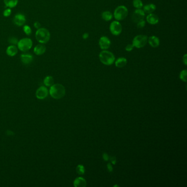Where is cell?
Listing matches in <instances>:
<instances>
[{
  "mask_svg": "<svg viewBox=\"0 0 187 187\" xmlns=\"http://www.w3.org/2000/svg\"><path fill=\"white\" fill-rule=\"evenodd\" d=\"M49 94L54 99H59L65 96V89L61 84H53L50 88Z\"/></svg>",
  "mask_w": 187,
  "mask_h": 187,
  "instance_id": "6da1fadb",
  "label": "cell"
},
{
  "mask_svg": "<svg viewBox=\"0 0 187 187\" xmlns=\"http://www.w3.org/2000/svg\"><path fill=\"white\" fill-rule=\"evenodd\" d=\"M99 58L101 63L106 65H111L115 62V56L107 49L102 50L99 54Z\"/></svg>",
  "mask_w": 187,
  "mask_h": 187,
  "instance_id": "7a4b0ae2",
  "label": "cell"
},
{
  "mask_svg": "<svg viewBox=\"0 0 187 187\" xmlns=\"http://www.w3.org/2000/svg\"><path fill=\"white\" fill-rule=\"evenodd\" d=\"M51 35L48 30L44 28H40L38 29L35 34V38L38 42L40 43H46L50 39Z\"/></svg>",
  "mask_w": 187,
  "mask_h": 187,
  "instance_id": "3957f363",
  "label": "cell"
},
{
  "mask_svg": "<svg viewBox=\"0 0 187 187\" xmlns=\"http://www.w3.org/2000/svg\"><path fill=\"white\" fill-rule=\"evenodd\" d=\"M129 14L127 8L123 5L117 7L114 12V17L116 20L121 21L123 20L127 17Z\"/></svg>",
  "mask_w": 187,
  "mask_h": 187,
  "instance_id": "277c9868",
  "label": "cell"
},
{
  "mask_svg": "<svg viewBox=\"0 0 187 187\" xmlns=\"http://www.w3.org/2000/svg\"><path fill=\"white\" fill-rule=\"evenodd\" d=\"M148 42V37L144 35H138L134 37L132 41L134 47L141 48L144 47Z\"/></svg>",
  "mask_w": 187,
  "mask_h": 187,
  "instance_id": "5b68a950",
  "label": "cell"
},
{
  "mask_svg": "<svg viewBox=\"0 0 187 187\" xmlns=\"http://www.w3.org/2000/svg\"><path fill=\"white\" fill-rule=\"evenodd\" d=\"M17 45L20 51L25 52L32 47L33 41L30 38H23L19 40Z\"/></svg>",
  "mask_w": 187,
  "mask_h": 187,
  "instance_id": "8992f818",
  "label": "cell"
},
{
  "mask_svg": "<svg viewBox=\"0 0 187 187\" xmlns=\"http://www.w3.org/2000/svg\"><path fill=\"white\" fill-rule=\"evenodd\" d=\"M109 30L111 34L114 36H119L122 33V28L119 21L114 20L113 21L109 26Z\"/></svg>",
  "mask_w": 187,
  "mask_h": 187,
  "instance_id": "52a82bcc",
  "label": "cell"
},
{
  "mask_svg": "<svg viewBox=\"0 0 187 187\" xmlns=\"http://www.w3.org/2000/svg\"><path fill=\"white\" fill-rule=\"evenodd\" d=\"M145 16V13L142 8L136 9L132 14V19L134 23H137L140 20H143Z\"/></svg>",
  "mask_w": 187,
  "mask_h": 187,
  "instance_id": "ba28073f",
  "label": "cell"
},
{
  "mask_svg": "<svg viewBox=\"0 0 187 187\" xmlns=\"http://www.w3.org/2000/svg\"><path fill=\"white\" fill-rule=\"evenodd\" d=\"M111 41L106 36H101L99 40V46L101 50H106L110 48Z\"/></svg>",
  "mask_w": 187,
  "mask_h": 187,
  "instance_id": "9c48e42d",
  "label": "cell"
},
{
  "mask_svg": "<svg viewBox=\"0 0 187 187\" xmlns=\"http://www.w3.org/2000/svg\"><path fill=\"white\" fill-rule=\"evenodd\" d=\"M48 95L47 88L44 86L39 87L36 92V96L39 99H43L46 98Z\"/></svg>",
  "mask_w": 187,
  "mask_h": 187,
  "instance_id": "30bf717a",
  "label": "cell"
},
{
  "mask_svg": "<svg viewBox=\"0 0 187 187\" xmlns=\"http://www.w3.org/2000/svg\"><path fill=\"white\" fill-rule=\"evenodd\" d=\"M25 22L26 18L24 15L22 13H18L15 15L14 23L16 25L22 26L25 23Z\"/></svg>",
  "mask_w": 187,
  "mask_h": 187,
  "instance_id": "8fae6325",
  "label": "cell"
},
{
  "mask_svg": "<svg viewBox=\"0 0 187 187\" xmlns=\"http://www.w3.org/2000/svg\"><path fill=\"white\" fill-rule=\"evenodd\" d=\"M33 56L29 53H24L20 56V60L23 64L28 65L33 61Z\"/></svg>",
  "mask_w": 187,
  "mask_h": 187,
  "instance_id": "7c38bea8",
  "label": "cell"
},
{
  "mask_svg": "<svg viewBox=\"0 0 187 187\" xmlns=\"http://www.w3.org/2000/svg\"><path fill=\"white\" fill-rule=\"evenodd\" d=\"M148 42L153 48H156L160 45V40L156 36H151L148 38Z\"/></svg>",
  "mask_w": 187,
  "mask_h": 187,
  "instance_id": "4fadbf2b",
  "label": "cell"
},
{
  "mask_svg": "<svg viewBox=\"0 0 187 187\" xmlns=\"http://www.w3.org/2000/svg\"><path fill=\"white\" fill-rule=\"evenodd\" d=\"M147 22L151 25H155L157 24L159 22V18L158 16L154 13L148 14L146 17Z\"/></svg>",
  "mask_w": 187,
  "mask_h": 187,
  "instance_id": "5bb4252c",
  "label": "cell"
},
{
  "mask_svg": "<svg viewBox=\"0 0 187 187\" xmlns=\"http://www.w3.org/2000/svg\"><path fill=\"white\" fill-rule=\"evenodd\" d=\"M46 50V46L42 44V43H41V44H38L35 47L34 52L36 55L40 56L45 53Z\"/></svg>",
  "mask_w": 187,
  "mask_h": 187,
  "instance_id": "9a60e30c",
  "label": "cell"
},
{
  "mask_svg": "<svg viewBox=\"0 0 187 187\" xmlns=\"http://www.w3.org/2000/svg\"><path fill=\"white\" fill-rule=\"evenodd\" d=\"M143 10H144L145 13H152L155 10L156 8V5L154 3H149L147 5H145L143 7Z\"/></svg>",
  "mask_w": 187,
  "mask_h": 187,
  "instance_id": "2e32d148",
  "label": "cell"
},
{
  "mask_svg": "<svg viewBox=\"0 0 187 187\" xmlns=\"http://www.w3.org/2000/svg\"><path fill=\"white\" fill-rule=\"evenodd\" d=\"M18 53V48L15 45H10L6 49V53L10 57L15 56Z\"/></svg>",
  "mask_w": 187,
  "mask_h": 187,
  "instance_id": "e0dca14e",
  "label": "cell"
},
{
  "mask_svg": "<svg viewBox=\"0 0 187 187\" xmlns=\"http://www.w3.org/2000/svg\"><path fill=\"white\" fill-rule=\"evenodd\" d=\"M74 185L75 187H85L86 186V180L83 178H77L74 182Z\"/></svg>",
  "mask_w": 187,
  "mask_h": 187,
  "instance_id": "ac0fdd59",
  "label": "cell"
},
{
  "mask_svg": "<svg viewBox=\"0 0 187 187\" xmlns=\"http://www.w3.org/2000/svg\"><path fill=\"white\" fill-rule=\"evenodd\" d=\"M127 63V59L124 57L119 58L116 61H115V66L119 68L124 67L126 65Z\"/></svg>",
  "mask_w": 187,
  "mask_h": 187,
  "instance_id": "d6986e66",
  "label": "cell"
},
{
  "mask_svg": "<svg viewBox=\"0 0 187 187\" xmlns=\"http://www.w3.org/2000/svg\"><path fill=\"white\" fill-rule=\"evenodd\" d=\"M113 17V15L110 11L106 10V11L103 12L101 13V18H102V19L106 21V22L110 21L112 19Z\"/></svg>",
  "mask_w": 187,
  "mask_h": 187,
  "instance_id": "ffe728a7",
  "label": "cell"
},
{
  "mask_svg": "<svg viewBox=\"0 0 187 187\" xmlns=\"http://www.w3.org/2000/svg\"><path fill=\"white\" fill-rule=\"evenodd\" d=\"M6 7L12 8L15 7L18 3V0H3Z\"/></svg>",
  "mask_w": 187,
  "mask_h": 187,
  "instance_id": "44dd1931",
  "label": "cell"
},
{
  "mask_svg": "<svg viewBox=\"0 0 187 187\" xmlns=\"http://www.w3.org/2000/svg\"><path fill=\"white\" fill-rule=\"evenodd\" d=\"M43 83L45 86L47 87H51L54 84V79L51 76H47L43 80Z\"/></svg>",
  "mask_w": 187,
  "mask_h": 187,
  "instance_id": "7402d4cb",
  "label": "cell"
},
{
  "mask_svg": "<svg viewBox=\"0 0 187 187\" xmlns=\"http://www.w3.org/2000/svg\"><path fill=\"white\" fill-rule=\"evenodd\" d=\"M133 6L136 9L142 8L143 7V3L141 0H133Z\"/></svg>",
  "mask_w": 187,
  "mask_h": 187,
  "instance_id": "603a6c76",
  "label": "cell"
},
{
  "mask_svg": "<svg viewBox=\"0 0 187 187\" xmlns=\"http://www.w3.org/2000/svg\"><path fill=\"white\" fill-rule=\"evenodd\" d=\"M76 172L79 174H83L85 173V168L83 165H79L77 166Z\"/></svg>",
  "mask_w": 187,
  "mask_h": 187,
  "instance_id": "cb8c5ba5",
  "label": "cell"
},
{
  "mask_svg": "<svg viewBox=\"0 0 187 187\" xmlns=\"http://www.w3.org/2000/svg\"><path fill=\"white\" fill-rule=\"evenodd\" d=\"M187 70H184L180 73V78L183 81H187Z\"/></svg>",
  "mask_w": 187,
  "mask_h": 187,
  "instance_id": "d4e9b609",
  "label": "cell"
},
{
  "mask_svg": "<svg viewBox=\"0 0 187 187\" xmlns=\"http://www.w3.org/2000/svg\"><path fill=\"white\" fill-rule=\"evenodd\" d=\"M145 24H146V22L143 19V20H140L137 23V26L138 29H143L145 27Z\"/></svg>",
  "mask_w": 187,
  "mask_h": 187,
  "instance_id": "484cf974",
  "label": "cell"
},
{
  "mask_svg": "<svg viewBox=\"0 0 187 187\" xmlns=\"http://www.w3.org/2000/svg\"><path fill=\"white\" fill-rule=\"evenodd\" d=\"M8 42L12 44V45H15L17 44L18 42V39L15 38V37H10L8 39Z\"/></svg>",
  "mask_w": 187,
  "mask_h": 187,
  "instance_id": "4316f807",
  "label": "cell"
},
{
  "mask_svg": "<svg viewBox=\"0 0 187 187\" xmlns=\"http://www.w3.org/2000/svg\"><path fill=\"white\" fill-rule=\"evenodd\" d=\"M24 33L27 35H30L31 34V29L29 25H25L23 28Z\"/></svg>",
  "mask_w": 187,
  "mask_h": 187,
  "instance_id": "83f0119b",
  "label": "cell"
},
{
  "mask_svg": "<svg viewBox=\"0 0 187 187\" xmlns=\"http://www.w3.org/2000/svg\"><path fill=\"white\" fill-rule=\"evenodd\" d=\"M12 13V10H10V8H7L6 10H5L3 12V15L4 17H9L10 15Z\"/></svg>",
  "mask_w": 187,
  "mask_h": 187,
  "instance_id": "f1b7e54d",
  "label": "cell"
},
{
  "mask_svg": "<svg viewBox=\"0 0 187 187\" xmlns=\"http://www.w3.org/2000/svg\"><path fill=\"white\" fill-rule=\"evenodd\" d=\"M133 48H134V46H133V45L132 44H132H128L126 46L125 49H126V51H127V52H131V51H132L133 49Z\"/></svg>",
  "mask_w": 187,
  "mask_h": 187,
  "instance_id": "f546056e",
  "label": "cell"
},
{
  "mask_svg": "<svg viewBox=\"0 0 187 187\" xmlns=\"http://www.w3.org/2000/svg\"><path fill=\"white\" fill-rule=\"evenodd\" d=\"M34 25V27L37 29H38L39 28H41V24H40V23H38V22H35Z\"/></svg>",
  "mask_w": 187,
  "mask_h": 187,
  "instance_id": "4dcf8cb0",
  "label": "cell"
},
{
  "mask_svg": "<svg viewBox=\"0 0 187 187\" xmlns=\"http://www.w3.org/2000/svg\"><path fill=\"white\" fill-rule=\"evenodd\" d=\"M187 54H184V56L183 57V62L186 65L187 64Z\"/></svg>",
  "mask_w": 187,
  "mask_h": 187,
  "instance_id": "1f68e13d",
  "label": "cell"
},
{
  "mask_svg": "<svg viewBox=\"0 0 187 187\" xmlns=\"http://www.w3.org/2000/svg\"><path fill=\"white\" fill-rule=\"evenodd\" d=\"M88 37H89V34L87 33H84L82 35V38H83L84 40H86V39L88 38Z\"/></svg>",
  "mask_w": 187,
  "mask_h": 187,
  "instance_id": "d6a6232c",
  "label": "cell"
},
{
  "mask_svg": "<svg viewBox=\"0 0 187 187\" xmlns=\"http://www.w3.org/2000/svg\"><path fill=\"white\" fill-rule=\"evenodd\" d=\"M108 170H109V171H113V167L111 166V163H108Z\"/></svg>",
  "mask_w": 187,
  "mask_h": 187,
  "instance_id": "836d02e7",
  "label": "cell"
},
{
  "mask_svg": "<svg viewBox=\"0 0 187 187\" xmlns=\"http://www.w3.org/2000/svg\"><path fill=\"white\" fill-rule=\"evenodd\" d=\"M103 158H104V159L105 160H108V155L106 154H103Z\"/></svg>",
  "mask_w": 187,
  "mask_h": 187,
  "instance_id": "e575fe53",
  "label": "cell"
},
{
  "mask_svg": "<svg viewBox=\"0 0 187 187\" xmlns=\"http://www.w3.org/2000/svg\"><path fill=\"white\" fill-rule=\"evenodd\" d=\"M111 162L115 164V163H116V158H114V157H111Z\"/></svg>",
  "mask_w": 187,
  "mask_h": 187,
  "instance_id": "d590c367",
  "label": "cell"
}]
</instances>
